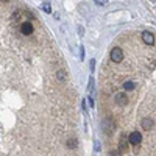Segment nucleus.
Masks as SVG:
<instances>
[{"instance_id": "nucleus-1", "label": "nucleus", "mask_w": 156, "mask_h": 156, "mask_svg": "<svg viewBox=\"0 0 156 156\" xmlns=\"http://www.w3.org/2000/svg\"><path fill=\"white\" fill-rule=\"evenodd\" d=\"M128 142H129V144H131V145H139L140 144V142H142V134L139 133V131H133V133H129L128 134Z\"/></svg>"}, {"instance_id": "nucleus-2", "label": "nucleus", "mask_w": 156, "mask_h": 156, "mask_svg": "<svg viewBox=\"0 0 156 156\" xmlns=\"http://www.w3.org/2000/svg\"><path fill=\"white\" fill-rule=\"evenodd\" d=\"M122 59H123V51H122V48L114 47V48L111 50V61H112V62H120Z\"/></svg>"}, {"instance_id": "nucleus-3", "label": "nucleus", "mask_w": 156, "mask_h": 156, "mask_svg": "<svg viewBox=\"0 0 156 156\" xmlns=\"http://www.w3.org/2000/svg\"><path fill=\"white\" fill-rule=\"evenodd\" d=\"M20 31H22V34H25V36L31 34V33H33V23H31V22H23V23L20 25Z\"/></svg>"}, {"instance_id": "nucleus-4", "label": "nucleus", "mask_w": 156, "mask_h": 156, "mask_svg": "<svg viewBox=\"0 0 156 156\" xmlns=\"http://www.w3.org/2000/svg\"><path fill=\"white\" fill-rule=\"evenodd\" d=\"M115 103L119 106H123V105H126L128 103V97H126V94H122V92H119V94H115Z\"/></svg>"}, {"instance_id": "nucleus-5", "label": "nucleus", "mask_w": 156, "mask_h": 156, "mask_svg": "<svg viewBox=\"0 0 156 156\" xmlns=\"http://www.w3.org/2000/svg\"><path fill=\"white\" fill-rule=\"evenodd\" d=\"M128 136L126 134H122V137H120V140H119V151L120 153H123L126 148H128Z\"/></svg>"}, {"instance_id": "nucleus-6", "label": "nucleus", "mask_w": 156, "mask_h": 156, "mask_svg": "<svg viewBox=\"0 0 156 156\" xmlns=\"http://www.w3.org/2000/svg\"><path fill=\"white\" fill-rule=\"evenodd\" d=\"M142 41H144L147 45H153L154 44V36L151 33H148V31H144L142 33Z\"/></svg>"}, {"instance_id": "nucleus-7", "label": "nucleus", "mask_w": 156, "mask_h": 156, "mask_svg": "<svg viewBox=\"0 0 156 156\" xmlns=\"http://www.w3.org/2000/svg\"><path fill=\"white\" fill-rule=\"evenodd\" d=\"M140 125H142V128H144V129H151L153 128V120L150 119V117H145V119H142Z\"/></svg>"}, {"instance_id": "nucleus-8", "label": "nucleus", "mask_w": 156, "mask_h": 156, "mask_svg": "<svg viewBox=\"0 0 156 156\" xmlns=\"http://www.w3.org/2000/svg\"><path fill=\"white\" fill-rule=\"evenodd\" d=\"M134 87H136V83L134 81H125L123 83V89L125 90H133Z\"/></svg>"}, {"instance_id": "nucleus-9", "label": "nucleus", "mask_w": 156, "mask_h": 156, "mask_svg": "<svg viewBox=\"0 0 156 156\" xmlns=\"http://www.w3.org/2000/svg\"><path fill=\"white\" fill-rule=\"evenodd\" d=\"M67 145H69V148H76V145H78V140L73 137V139H69L67 140Z\"/></svg>"}, {"instance_id": "nucleus-10", "label": "nucleus", "mask_w": 156, "mask_h": 156, "mask_svg": "<svg viewBox=\"0 0 156 156\" xmlns=\"http://www.w3.org/2000/svg\"><path fill=\"white\" fill-rule=\"evenodd\" d=\"M42 11H45V12H51V6H50L48 2H44V3H42Z\"/></svg>"}, {"instance_id": "nucleus-11", "label": "nucleus", "mask_w": 156, "mask_h": 156, "mask_svg": "<svg viewBox=\"0 0 156 156\" xmlns=\"http://www.w3.org/2000/svg\"><path fill=\"white\" fill-rule=\"evenodd\" d=\"M80 59L84 61V47H80Z\"/></svg>"}, {"instance_id": "nucleus-12", "label": "nucleus", "mask_w": 156, "mask_h": 156, "mask_svg": "<svg viewBox=\"0 0 156 156\" xmlns=\"http://www.w3.org/2000/svg\"><path fill=\"white\" fill-rule=\"evenodd\" d=\"M109 156H122V153H120L119 150H114V151L109 153Z\"/></svg>"}, {"instance_id": "nucleus-13", "label": "nucleus", "mask_w": 156, "mask_h": 156, "mask_svg": "<svg viewBox=\"0 0 156 156\" xmlns=\"http://www.w3.org/2000/svg\"><path fill=\"white\" fill-rule=\"evenodd\" d=\"M56 75H58V78H59V80H64V78H66V75H64V72H62V70H59Z\"/></svg>"}, {"instance_id": "nucleus-14", "label": "nucleus", "mask_w": 156, "mask_h": 156, "mask_svg": "<svg viewBox=\"0 0 156 156\" xmlns=\"http://www.w3.org/2000/svg\"><path fill=\"white\" fill-rule=\"evenodd\" d=\"M94 148H95V151H100V142L98 140L94 142Z\"/></svg>"}, {"instance_id": "nucleus-15", "label": "nucleus", "mask_w": 156, "mask_h": 156, "mask_svg": "<svg viewBox=\"0 0 156 156\" xmlns=\"http://www.w3.org/2000/svg\"><path fill=\"white\" fill-rule=\"evenodd\" d=\"M94 2H95L97 5H105V3L108 2V0H94Z\"/></svg>"}, {"instance_id": "nucleus-16", "label": "nucleus", "mask_w": 156, "mask_h": 156, "mask_svg": "<svg viewBox=\"0 0 156 156\" xmlns=\"http://www.w3.org/2000/svg\"><path fill=\"white\" fill-rule=\"evenodd\" d=\"M94 69H95V61L90 59V72H94Z\"/></svg>"}]
</instances>
